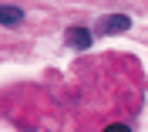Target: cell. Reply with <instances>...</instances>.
Segmentation results:
<instances>
[{"label":"cell","instance_id":"3957f363","mask_svg":"<svg viewBox=\"0 0 148 132\" xmlns=\"http://www.w3.org/2000/svg\"><path fill=\"white\" fill-rule=\"evenodd\" d=\"M0 24H7V27L24 24V10H17V7H0Z\"/></svg>","mask_w":148,"mask_h":132},{"label":"cell","instance_id":"277c9868","mask_svg":"<svg viewBox=\"0 0 148 132\" xmlns=\"http://www.w3.org/2000/svg\"><path fill=\"white\" fill-rule=\"evenodd\" d=\"M104 132H131V129H128V125H108Z\"/></svg>","mask_w":148,"mask_h":132},{"label":"cell","instance_id":"7a4b0ae2","mask_svg":"<svg viewBox=\"0 0 148 132\" xmlns=\"http://www.w3.org/2000/svg\"><path fill=\"white\" fill-rule=\"evenodd\" d=\"M64 41L71 47H91V41H94V34L88 27H81V24H74V27H67V34H64Z\"/></svg>","mask_w":148,"mask_h":132},{"label":"cell","instance_id":"6da1fadb","mask_svg":"<svg viewBox=\"0 0 148 132\" xmlns=\"http://www.w3.org/2000/svg\"><path fill=\"white\" fill-rule=\"evenodd\" d=\"M98 27H101V34H121V31L131 27V17L128 14H108V17L98 20Z\"/></svg>","mask_w":148,"mask_h":132}]
</instances>
